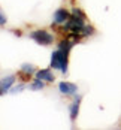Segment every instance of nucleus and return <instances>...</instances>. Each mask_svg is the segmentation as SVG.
Segmentation results:
<instances>
[{
    "mask_svg": "<svg viewBox=\"0 0 121 130\" xmlns=\"http://www.w3.org/2000/svg\"><path fill=\"white\" fill-rule=\"evenodd\" d=\"M30 88H31V90H42V88H43V81L36 78V81L30 85Z\"/></svg>",
    "mask_w": 121,
    "mask_h": 130,
    "instance_id": "obj_9",
    "label": "nucleus"
},
{
    "mask_svg": "<svg viewBox=\"0 0 121 130\" xmlns=\"http://www.w3.org/2000/svg\"><path fill=\"white\" fill-rule=\"evenodd\" d=\"M58 90L61 94H66V96H72V94H75L76 90H78V87L75 85V84H72V82H60L58 84Z\"/></svg>",
    "mask_w": 121,
    "mask_h": 130,
    "instance_id": "obj_3",
    "label": "nucleus"
},
{
    "mask_svg": "<svg viewBox=\"0 0 121 130\" xmlns=\"http://www.w3.org/2000/svg\"><path fill=\"white\" fill-rule=\"evenodd\" d=\"M23 88H24V85H23V84H20V85H18V88H13V90H12V93H20Z\"/></svg>",
    "mask_w": 121,
    "mask_h": 130,
    "instance_id": "obj_14",
    "label": "nucleus"
},
{
    "mask_svg": "<svg viewBox=\"0 0 121 130\" xmlns=\"http://www.w3.org/2000/svg\"><path fill=\"white\" fill-rule=\"evenodd\" d=\"M13 82H15V76H6V78L0 79V94H3L5 91H8L11 87L13 85Z\"/></svg>",
    "mask_w": 121,
    "mask_h": 130,
    "instance_id": "obj_5",
    "label": "nucleus"
},
{
    "mask_svg": "<svg viewBox=\"0 0 121 130\" xmlns=\"http://www.w3.org/2000/svg\"><path fill=\"white\" fill-rule=\"evenodd\" d=\"M5 24H6V15L0 12V26H5Z\"/></svg>",
    "mask_w": 121,
    "mask_h": 130,
    "instance_id": "obj_13",
    "label": "nucleus"
},
{
    "mask_svg": "<svg viewBox=\"0 0 121 130\" xmlns=\"http://www.w3.org/2000/svg\"><path fill=\"white\" fill-rule=\"evenodd\" d=\"M21 72H26V73H33V72H34V66H31V64H23V66H21Z\"/></svg>",
    "mask_w": 121,
    "mask_h": 130,
    "instance_id": "obj_10",
    "label": "nucleus"
},
{
    "mask_svg": "<svg viewBox=\"0 0 121 130\" xmlns=\"http://www.w3.org/2000/svg\"><path fill=\"white\" fill-rule=\"evenodd\" d=\"M73 43H75V40L64 39V40H61V42L58 43V50H63V51H67V52H69V50L73 46Z\"/></svg>",
    "mask_w": 121,
    "mask_h": 130,
    "instance_id": "obj_8",
    "label": "nucleus"
},
{
    "mask_svg": "<svg viewBox=\"0 0 121 130\" xmlns=\"http://www.w3.org/2000/svg\"><path fill=\"white\" fill-rule=\"evenodd\" d=\"M69 18H70L69 12H67L66 9H63V8L57 9V11H55V13H54V23H55V24H61V23H66Z\"/></svg>",
    "mask_w": 121,
    "mask_h": 130,
    "instance_id": "obj_4",
    "label": "nucleus"
},
{
    "mask_svg": "<svg viewBox=\"0 0 121 130\" xmlns=\"http://www.w3.org/2000/svg\"><path fill=\"white\" fill-rule=\"evenodd\" d=\"M30 38L34 40L36 43H39L42 46H46V45H51L54 42V36L46 31V30H34L30 33Z\"/></svg>",
    "mask_w": 121,
    "mask_h": 130,
    "instance_id": "obj_2",
    "label": "nucleus"
},
{
    "mask_svg": "<svg viewBox=\"0 0 121 130\" xmlns=\"http://www.w3.org/2000/svg\"><path fill=\"white\" fill-rule=\"evenodd\" d=\"M51 67L60 69L63 73H67V51H54L51 55Z\"/></svg>",
    "mask_w": 121,
    "mask_h": 130,
    "instance_id": "obj_1",
    "label": "nucleus"
},
{
    "mask_svg": "<svg viewBox=\"0 0 121 130\" xmlns=\"http://www.w3.org/2000/svg\"><path fill=\"white\" fill-rule=\"evenodd\" d=\"M79 103H81V96H76L73 103L70 105V120L75 121L78 117V111H79Z\"/></svg>",
    "mask_w": 121,
    "mask_h": 130,
    "instance_id": "obj_6",
    "label": "nucleus"
},
{
    "mask_svg": "<svg viewBox=\"0 0 121 130\" xmlns=\"http://www.w3.org/2000/svg\"><path fill=\"white\" fill-rule=\"evenodd\" d=\"M72 13H73V15H76V17H81V18H84V20H85V15H84V13H82V11H79V9H73V11H72Z\"/></svg>",
    "mask_w": 121,
    "mask_h": 130,
    "instance_id": "obj_12",
    "label": "nucleus"
},
{
    "mask_svg": "<svg viewBox=\"0 0 121 130\" xmlns=\"http://www.w3.org/2000/svg\"><path fill=\"white\" fill-rule=\"evenodd\" d=\"M94 31V28L91 26H85V28H84V31H82V36H90L91 33Z\"/></svg>",
    "mask_w": 121,
    "mask_h": 130,
    "instance_id": "obj_11",
    "label": "nucleus"
},
{
    "mask_svg": "<svg viewBox=\"0 0 121 130\" xmlns=\"http://www.w3.org/2000/svg\"><path fill=\"white\" fill-rule=\"evenodd\" d=\"M36 78L42 79V81H46V82H53L54 75L48 70V69H42V70H38V72H36Z\"/></svg>",
    "mask_w": 121,
    "mask_h": 130,
    "instance_id": "obj_7",
    "label": "nucleus"
}]
</instances>
